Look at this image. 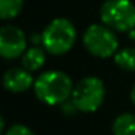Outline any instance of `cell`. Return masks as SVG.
Here are the masks:
<instances>
[{
	"mask_svg": "<svg viewBox=\"0 0 135 135\" xmlns=\"http://www.w3.org/2000/svg\"><path fill=\"white\" fill-rule=\"evenodd\" d=\"M102 23L118 32L135 28V4L131 0H106L100 7Z\"/></svg>",
	"mask_w": 135,
	"mask_h": 135,
	"instance_id": "cell-4",
	"label": "cell"
},
{
	"mask_svg": "<svg viewBox=\"0 0 135 135\" xmlns=\"http://www.w3.org/2000/svg\"><path fill=\"white\" fill-rule=\"evenodd\" d=\"M23 0H0V18L3 21L13 19L21 13Z\"/></svg>",
	"mask_w": 135,
	"mask_h": 135,
	"instance_id": "cell-11",
	"label": "cell"
},
{
	"mask_svg": "<svg viewBox=\"0 0 135 135\" xmlns=\"http://www.w3.org/2000/svg\"><path fill=\"white\" fill-rule=\"evenodd\" d=\"M42 47L52 55H62L73 48L77 39V31L73 22L65 18H57L48 23L42 32Z\"/></svg>",
	"mask_w": 135,
	"mask_h": 135,
	"instance_id": "cell-2",
	"label": "cell"
},
{
	"mask_svg": "<svg viewBox=\"0 0 135 135\" xmlns=\"http://www.w3.org/2000/svg\"><path fill=\"white\" fill-rule=\"evenodd\" d=\"M35 79L32 73L25 70L23 67H12L4 71L3 74V86L7 91L12 93H22L28 89L33 87Z\"/></svg>",
	"mask_w": 135,
	"mask_h": 135,
	"instance_id": "cell-7",
	"label": "cell"
},
{
	"mask_svg": "<svg viewBox=\"0 0 135 135\" xmlns=\"http://www.w3.org/2000/svg\"><path fill=\"white\" fill-rule=\"evenodd\" d=\"M21 61H22V67L25 70L31 71V73L38 71L45 64V50L41 47H36V45L28 48L22 55Z\"/></svg>",
	"mask_w": 135,
	"mask_h": 135,
	"instance_id": "cell-8",
	"label": "cell"
},
{
	"mask_svg": "<svg viewBox=\"0 0 135 135\" xmlns=\"http://www.w3.org/2000/svg\"><path fill=\"white\" fill-rule=\"evenodd\" d=\"M84 48L97 58H109L118 52L119 42L115 32L106 25L93 23L83 35Z\"/></svg>",
	"mask_w": 135,
	"mask_h": 135,
	"instance_id": "cell-5",
	"label": "cell"
},
{
	"mask_svg": "<svg viewBox=\"0 0 135 135\" xmlns=\"http://www.w3.org/2000/svg\"><path fill=\"white\" fill-rule=\"evenodd\" d=\"M129 96H131V102L134 103V106H135V84L132 86V89H131V93H129Z\"/></svg>",
	"mask_w": 135,
	"mask_h": 135,
	"instance_id": "cell-13",
	"label": "cell"
},
{
	"mask_svg": "<svg viewBox=\"0 0 135 135\" xmlns=\"http://www.w3.org/2000/svg\"><path fill=\"white\" fill-rule=\"evenodd\" d=\"M4 135H35V134L29 126L23 125V123H15V125L9 126L6 129Z\"/></svg>",
	"mask_w": 135,
	"mask_h": 135,
	"instance_id": "cell-12",
	"label": "cell"
},
{
	"mask_svg": "<svg viewBox=\"0 0 135 135\" xmlns=\"http://www.w3.org/2000/svg\"><path fill=\"white\" fill-rule=\"evenodd\" d=\"M105 83L96 76H87L74 86L71 102L79 112L93 113L102 106L105 100Z\"/></svg>",
	"mask_w": 135,
	"mask_h": 135,
	"instance_id": "cell-3",
	"label": "cell"
},
{
	"mask_svg": "<svg viewBox=\"0 0 135 135\" xmlns=\"http://www.w3.org/2000/svg\"><path fill=\"white\" fill-rule=\"evenodd\" d=\"M113 135H135V113H120L112 122Z\"/></svg>",
	"mask_w": 135,
	"mask_h": 135,
	"instance_id": "cell-9",
	"label": "cell"
},
{
	"mask_svg": "<svg viewBox=\"0 0 135 135\" xmlns=\"http://www.w3.org/2000/svg\"><path fill=\"white\" fill-rule=\"evenodd\" d=\"M26 36L18 26L6 25L0 29V55L6 60L22 57L26 51Z\"/></svg>",
	"mask_w": 135,
	"mask_h": 135,
	"instance_id": "cell-6",
	"label": "cell"
},
{
	"mask_svg": "<svg viewBox=\"0 0 135 135\" xmlns=\"http://www.w3.org/2000/svg\"><path fill=\"white\" fill-rule=\"evenodd\" d=\"M113 61L125 71H135V48H122L113 55Z\"/></svg>",
	"mask_w": 135,
	"mask_h": 135,
	"instance_id": "cell-10",
	"label": "cell"
},
{
	"mask_svg": "<svg viewBox=\"0 0 135 135\" xmlns=\"http://www.w3.org/2000/svg\"><path fill=\"white\" fill-rule=\"evenodd\" d=\"M33 93L36 99L48 106H62L71 99L74 90L73 80L60 70H48L35 79Z\"/></svg>",
	"mask_w": 135,
	"mask_h": 135,
	"instance_id": "cell-1",
	"label": "cell"
}]
</instances>
